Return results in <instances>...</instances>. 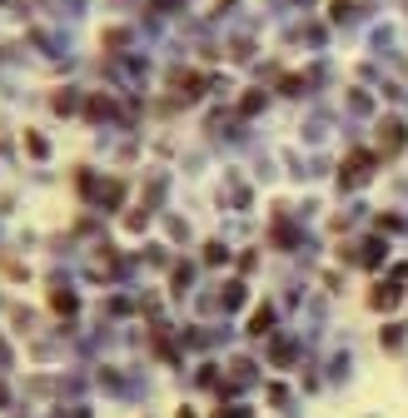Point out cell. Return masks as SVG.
Instances as JSON below:
<instances>
[{"label": "cell", "mask_w": 408, "mask_h": 418, "mask_svg": "<svg viewBox=\"0 0 408 418\" xmlns=\"http://www.w3.org/2000/svg\"><path fill=\"white\" fill-rule=\"evenodd\" d=\"M354 259H358V264H378V259H383V244L369 239V244H363V254H354Z\"/></svg>", "instance_id": "5b68a950"}, {"label": "cell", "mask_w": 408, "mask_h": 418, "mask_svg": "<svg viewBox=\"0 0 408 418\" xmlns=\"http://www.w3.org/2000/svg\"><path fill=\"white\" fill-rule=\"evenodd\" d=\"M274 329V309H254V319H249V333H269Z\"/></svg>", "instance_id": "3957f363"}, {"label": "cell", "mask_w": 408, "mask_h": 418, "mask_svg": "<svg viewBox=\"0 0 408 418\" xmlns=\"http://www.w3.org/2000/svg\"><path fill=\"white\" fill-rule=\"evenodd\" d=\"M0 404H6V388H0Z\"/></svg>", "instance_id": "52a82bcc"}, {"label": "cell", "mask_w": 408, "mask_h": 418, "mask_svg": "<svg viewBox=\"0 0 408 418\" xmlns=\"http://www.w3.org/2000/svg\"><path fill=\"white\" fill-rule=\"evenodd\" d=\"M374 164H378V155H369V150L349 155V160H343V170H339V184H343V190H358V184L374 175Z\"/></svg>", "instance_id": "6da1fadb"}, {"label": "cell", "mask_w": 408, "mask_h": 418, "mask_svg": "<svg viewBox=\"0 0 408 418\" xmlns=\"http://www.w3.org/2000/svg\"><path fill=\"white\" fill-rule=\"evenodd\" d=\"M403 144H408V130H403L398 120H389V124H383V155H398Z\"/></svg>", "instance_id": "7a4b0ae2"}, {"label": "cell", "mask_w": 408, "mask_h": 418, "mask_svg": "<svg viewBox=\"0 0 408 418\" xmlns=\"http://www.w3.org/2000/svg\"><path fill=\"white\" fill-rule=\"evenodd\" d=\"M369 304H374V309H394V304H398V289H374Z\"/></svg>", "instance_id": "277c9868"}, {"label": "cell", "mask_w": 408, "mask_h": 418, "mask_svg": "<svg viewBox=\"0 0 408 418\" xmlns=\"http://www.w3.org/2000/svg\"><path fill=\"white\" fill-rule=\"evenodd\" d=\"M274 364H279V368H289V364H294V344L279 339V344H274Z\"/></svg>", "instance_id": "8992f818"}]
</instances>
